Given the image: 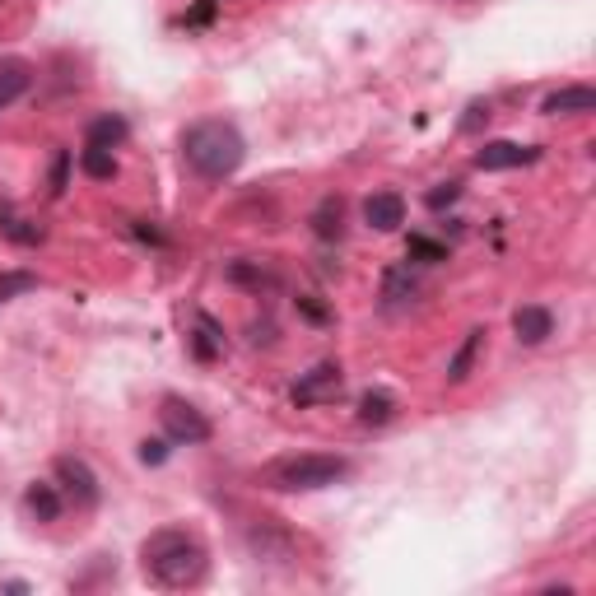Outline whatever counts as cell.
<instances>
[{
  "label": "cell",
  "instance_id": "obj_1",
  "mask_svg": "<svg viewBox=\"0 0 596 596\" xmlns=\"http://www.w3.org/2000/svg\"><path fill=\"white\" fill-rule=\"evenodd\" d=\"M140 569L154 587H168V592H182V587H196L210 569V555L205 545L191 536V531L163 527L154 536H145L140 545Z\"/></svg>",
  "mask_w": 596,
  "mask_h": 596
},
{
  "label": "cell",
  "instance_id": "obj_2",
  "mask_svg": "<svg viewBox=\"0 0 596 596\" xmlns=\"http://www.w3.org/2000/svg\"><path fill=\"white\" fill-rule=\"evenodd\" d=\"M243 154H247V145H243V136H238V126L233 122L210 117V122H196V126L182 131V159H187L191 173L210 177V182L238 173Z\"/></svg>",
  "mask_w": 596,
  "mask_h": 596
},
{
  "label": "cell",
  "instance_id": "obj_3",
  "mask_svg": "<svg viewBox=\"0 0 596 596\" xmlns=\"http://www.w3.org/2000/svg\"><path fill=\"white\" fill-rule=\"evenodd\" d=\"M350 475L345 457H326V452H298V457H280L271 466H261V485L280 489V494H308V489H326Z\"/></svg>",
  "mask_w": 596,
  "mask_h": 596
},
{
  "label": "cell",
  "instance_id": "obj_4",
  "mask_svg": "<svg viewBox=\"0 0 596 596\" xmlns=\"http://www.w3.org/2000/svg\"><path fill=\"white\" fill-rule=\"evenodd\" d=\"M159 420H163V429H168V438H173V443H205V438L215 434V429H210V420H205V415L191 406V401H182V396H168V401H163Z\"/></svg>",
  "mask_w": 596,
  "mask_h": 596
},
{
  "label": "cell",
  "instance_id": "obj_5",
  "mask_svg": "<svg viewBox=\"0 0 596 596\" xmlns=\"http://www.w3.org/2000/svg\"><path fill=\"white\" fill-rule=\"evenodd\" d=\"M340 387H345L340 364H317L312 373H303V378L289 387V401H294L298 410H308V406H322V401H336Z\"/></svg>",
  "mask_w": 596,
  "mask_h": 596
},
{
  "label": "cell",
  "instance_id": "obj_6",
  "mask_svg": "<svg viewBox=\"0 0 596 596\" xmlns=\"http://www.w3.org/2000/svg\"><path fill=\"white\" fill-rule=\"evenodd\" d=\"M541 159L536 145H513V140H489L480 154H475V168L485 173H508V168H527V163Z\"/></svg>",
  "mask_w": 596,
  "mask_h": 596
},
{
  "label": "cell",
  "instance_id": "obj_7",
  "mask_svg": "<svg viewBox=\"0 0 596 596\" xmlns=\"http://www.w3.org/2000/svg\"><path fill=\"white\" fill-rule=\"evenodd\" d=\"M56 480H61V489H66L80 508H94V503H98V480H94V471H89L80 457H61V461H56Z\"/></svg>",
  "mask_w": 596,
  "mask_h": 596
},
{
  "label": "cell",
  "instance_id": "obj_8",
  "mask_svg": "<svg viewBox=\"0 0 596 596\" xmlns=\"http://www.w3.org/2000/svg\"><path fill=\"white\" fill-rule=\"evenodd\" d=\"M364 219L378 233L401 229V224H406V196H401V191H373L364 201Z\"/></svg>",
  "mask_w": 596,
  "mask_h": 596
},
{
  "label": "cell",
  "instance_id": "obj_9",
  "mask_svg": "<svg viewBox=\"0 0 596 596\" xmlns=\"http://www.w3.org/2000/svg\"><path fill=\"white\" fill-rule=\"evenodd\" d=\"M545 117H578V112H596V89L592 84H564L541 103Z\"/></svg>",
  "mask_w": 596,
  "mask_h": 596
},
{
  "label": "cell",
  "instance_id": "obj_10",
  "mask_svg": "<svg viewBox=\"0 0 596 596\" xmlns=\"http://www.w3.org/2000/svg\"><path fill=\"white\" fill-rule=\"evenodd\" d=\"M513 331L522 345H541V340L555 331V317H550V308H541V303H527V308L513 312Z\"/></svg>",
  "mask_w": 596,
  "mask_h": 596
},
{
  "label": "cell",
  "instance_id": "obj_11",
  "mask_svg": "<svg viewBox=\"0 0 596 596\" xmlns=\"http://www.w3.org/2000/svg\"><path fill=\"white\" fill-rule=\"evenodd\" d=\"M28 84H33V66L28 61H19V56L0 61V112L10 108V103H19L28 94Z\"/></svg>",
  "mask_w": 596,
  "mask_h": 596
},
{
  "label": "cell",
  "instance_id": "obj_12",
  "mask_svg": "<svg viewBox=\"0 0 596 596\" xmlns=\"http://www.w3.org/2000/svg\"><path fill=\"white\" fill-rule=\"evenodd\" d=\"M312 233H317L322 243H336L340 233H345V201H340V196H326V201L312 210Z\"/></svg>",
  "mask_w": 596,
  "mask_h": 596
},
{
  "label": "cell",
  "instance_id": "obj_13",
  "mask_svg": "<svg viewBox=\"0 0 596 596\" xmlns=\"http://www.w3.org/2000/svg\"><path fill=\"white\" fill-rule=\"evenodd\" d=\"M252 555L266 559V564H275V559H294V541H289L280 527H261V531H252Z\"/></svg>",
  "mask_w": 596,
  "mask_h": 596
},
{
  "label": "cell",
  "instance_id": "obj_14",
  "mask_svg": "<svg viewBox=\"0 0 596 596\" xmlns=\"http://www.w3.org/2000/svg\"><path fill=\"white\" fill-rule=\"evenodd\" d=\"M415 275H410V266H392V271L382 275V303L387 308H401V303H410L415 298Z\"/></svg>",
  "mask_w": 596,
  "mask_h": 596
},
{
  "label": "cell",
  "instance_id": "obj_15",
  "mask_svg": "<svg viewBox=\"0 0 596 596\" xmlns=\"http://www.w3.org/2000/svg\"><path fill=\"white\" fill-rule=\"evenodd\" d=\"M480 345H485V331L475 326V331H466V340H461V350L452 354V364H447V382H466L475 368V354H480Z\"/></svg>",
  "mask_w": 596,
  "mask_h": 596
},
{
  "label": "cell",
  "instance_id": "obj_16",
  "mask_svg": "<svg viewBox=\"0 0 596 596\" xmlns=\"http://www.w3.org/2000/svg\"><path fill=\"white\" fill-rule=\"evenodd\" d=\"M126 136H131V126H126V117H117V112L89 122V145H94V149H117Z\"/></svg>",
  "mask_w": 596,
  "mask_h": 596
},
{
  "label": "cell",
  "instance_id": "obj_17",
  "mask_svg": "<svg viewBox=\"0 0 596 596\" xmlns=\"http://www.w3.org/2000/svg\"><path fill=\"white\" fill-rule=\"evenodd\" d=\"M24 508L38 517V522H56V517H61V494H56V485H28Z\"/></svg>",
  "mask_w": 596,
  "mask_h": 596
},
{
  "label": "cell",
  "instance_id": "obj_18",
  "mask_svg": "<svg viewBox=\"0 0 596 596\" xmlns=\"http://www.w3.org/2000/svg\"><path fill=\"white\" fill-rule=\"evenodd\" d=\"M0 233H5V238H14V243H24V247L42 243V229H38V224L19 219L14 210H5V205H0Z\"/></svg>",
  "mask_w": 596,
  "mask_h": 596
},
{
  "label": "cell",
  "instance_id": "obj_19",
  "mask_svg": "<svg viewBox=\"0 0 596 596\" xmlns=\"http://www.w3.org/2000/svg\"><path fill=\"white\" fill-rule=\"evenodd\" d=\"M396 415V401L387 392H368L359 401V424H387Z\"/></svg>",
  "mask_w": 596,
  "mask_h": 596
},
{
  "label": "cell",
  "instance_id": "obj_20",
  "mask_svg": "<svg viewBox=\"0 0 596 596\" xmlns=\"http://www.w3.org/2000/svg\"><path fill=\"white\" fill-rule=\"evenodd\" d=\"M80 168L89 177H98V182H112V177H117V159H112V149H84L80 154Z\"/></svg>",
  "mask_w": 596,
  "mask_h": 596
},
{
  "label": "cell",
  "instance_id": "obj_21",
  "mask_svg": "<svg viewBox=\"0 0 596 596\" xmlns=\"http://www.w3.org/2000/svg\"><path fill=\"white\" fill-rule=\"evenodd\" d=\"M38 289V275L33 271H5L0 275V308L10 303V298H19V294H33Z\"/></svg>",
  "mask_w": 596,
  "mask_h": 596
},
{
  "label": "cell",
  "instance_id": "obj_22",
  "mask_svg": "<svg viewBox=\"0 0 596 596\" xmlns=\"http://www.w3.org/2000/svg\"><path fill=\"white\" fill-rule=\"evenodd\" d=\"M191 350H196V359H215V354H219V331H215V322H210V317H196Z\"/></svg>",
  "mask_w": 596,
  "mask_h": 596
},
{
  "label": "cell",
  "instance_id": "obj_23",
  "mask_svg": "<svg viewBox=\"0 0 596 596\" xmlns=\"http://www.w3.org/2000/svg\"><path fill=\"white\" fill-rule=\"evenodd\" d=\"M447 247L434 243V238H410V261H443Z\"/></svg>",
  "mask_w": 596,
  "mask_h": 596
},
{
  "label": "cell",
  "instance_id": "obj_24",
  "mask_svg": "<svg viewBox=\"0 0 596 596\" xmlns=\"http://www.w3.org/2000/svg\"><path fill=\"white\" fill-rule=\"evenodd\" d=\"M140 461H145V466H163V461H168V443H163V438H145V443H140Z\"/></svg>",
  "mask_w": 596,
  "mask_h": 596
},
{
  "label": "cell",
  "instance_id": "obj_25",
  "mask_svg": "<svg viewBox=\"0 0 596 596\" xmlns=\"http://www.w3.org/2000/svg\"><path fill=\"white\" fill-rule=\"evenodd\" d=\"M229 280H238V285H271V275L266 271H252V266H243V261H238V266H229Z\"/></svg>",
  "mask_w": 596,
  "mask_h": 596
},
{
  "label": "cell",
  "instance_id": "obj_26",
  "mask_svg": "<svg viewBox=\"0 0 596 596\" xmlns=\"http://www.w3.org/2000/svg\"><path fill=\"white\" fill-rule=\"evenodd\" d=\"M461 196V187L457 182H443V187H434L429 191V196H424V201H429V210H443V205H452Z\"/></svg>",
  "mask_w": 596,
  "mask_h": 596
},
{
  "label": "cell",
  "instance_id": "obj_27",
  "mask_svg": "<svg viewBox=\"0 0 596 596\" xmlns=\"http://www.w3.org/2000/svg\"><path fill=\"white\" fill-rule=\"evenodd\" d=\"M66 177H70V154L61 149V154H56V163H52V196H61V191H66Z\"/></svg>",
  "mask_w": 596,
  "mask_h": 596
},
{
  "label": "cell",
  "instance_id": "obj_28",
  "mask_svg": "<svg viewBox=\"0 0 596 596\" xmlns=\"http://www.w3.org/2000/svg\"><path fill=\"white\" fill-rule=\"evenodd\" d=\"M480 122H489V108H485V103H471V108H466V117H461V131L471 136V131H480Z\"/></svg>",
  "mask_w": 596,
  "mask_h": 596
},
{
  "label": "cell",
  "instance_id": "obj_29",
  "mask_svg": "<svg viewBox=\"0 0 596 596\" xmlns=\"http://www.w3.org/2000/svg\"><path fill=\"white\" fill-rule=\"evenodd\" d=\"M298 308L308 312L312 322H326V308H322V303H312V298H298Z\"/></svg>",
  "mask_w": 596,
  "mask_h": 596
}]
</instances>
